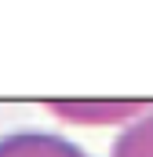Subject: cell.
Here are the masks:
<instances>
[{
    "mask_svg": "<svg viewBox=\"0 0 153 157\" xmlns=\"http://www.w3.org/2000/svg\"><path fill=\"white\" fill-rule=\"evenodd\" d=\"M51 110L62 121H73V124H131L146 110V102H99V99H62V102H51Z\"/></svg>",
    "mask_w": 153,
    "mask_h": 157,
    "instance_id": "6da1fadb",
    "label": "cell"
},
{
    "mask_svg": "<svg viewBox=\"0 0 153 157\" xmlns=\"http://www.w3.org/2000/svg\"><path fill=\"white\" fill-rule=\"evenodd\" d=\"M0 157H91L55 132H11L0 139Z\"/></svg>",
    "mask_w": 153,
    "mask_h": 157,
    "instance_id": "7a4b0ae2",
    "label": "cell"
},
{
    "mask_svg": "<svg viewBox=\"0 0 153 157\" xmlns=\"http://www.w3.org/2000/svg\"><path fill=\"white\" fill-rule=\"evenodd\" d=\"M110 157H153V106H146L117 135Z\"/></svg>",
    "mask_w": 153,
    "mask_h": 157,
    "instance_id": "3957f363",
    "label": "cell"
}]
</instances>
